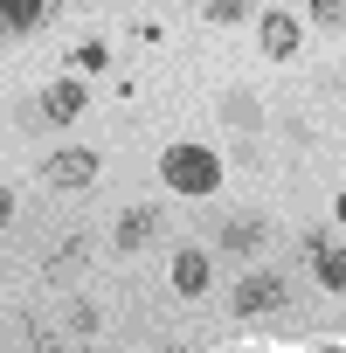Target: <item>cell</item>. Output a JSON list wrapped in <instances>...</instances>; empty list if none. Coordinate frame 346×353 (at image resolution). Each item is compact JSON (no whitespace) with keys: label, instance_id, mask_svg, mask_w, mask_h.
<instances>
[{"label":"cell","instance_id":"11","mask_svg":"<svg viewBox=\"0 0 346 353\" xmlns=\"http://www.w3.org/2000/svg\"><path fill=\"white\" fill-rule=\"evenodd\" d=\"M222 118H229V125H256L263 111H256V97H243V90H229V97H222Z\"/></svg>","mask_w":346,"mask_h":353},{"label":"cell","instance_id":"1","mask_svg":"<svg viewBox=\"0 0 346 353\" xmlns=\"http://www.w3.org/2000/svg\"><path fill=\"white\" fill-rule=\"evenodd\" d=\"M159 173H166L173 194H215L222 188V159L208 145H166L159 152Z\"/></svg>","mask_w":346,"mask_h":353},{"label":"cell","instance_id":"16","mask_svg":"<svg viewBox=\"0 0 346 353\" xmlns=\"http://www.w3.org/2000/svg\"><path fill=\"white\" fill-rule=\"evenodd\" d=\"M332 215H339V222H346V194H339V201H332Z\"/></svg>","mask_w":346,"mask_h":353},{"label":"cell","instance_id":"9","mask_svg":"<svg viewBox=\"0 0 346 353\" xmlns=\"http://www.w3.org/2000/svg\"><path fill=\"white\" fill-rule=\"evenodd\" d=\"M263 222L256 215H236V222H222V250H236V256H250V250H263Z\"/></svg>","mask_w":346,"mask_h":353},{"label":"cell","instance_id":"4","mask_svg":"<svg viewBox=\"0 0 346 353\" xmlns=\"http://www.w3.org/2000/svg\"><path fill=\"white\" fill-rule=\"evenodd\" d=\"M63 0H0V42H14V35H35L56 21Z\"/></svg>","mask_w":346,"mask_h":353},{"label":"cell","instance_id":"15","mask_svg":"<svg viewBox=\"0 0 346 353\" xmlns=\"http://www.w3.org/2000/svg\"><path fill=\"white\" fill-rule=\"evenodd\" d=\"M8 222H14V194H8V188H0V229H8Z\"/></svg>","mask_w":346,"mask_h":353},{"label":"cell","instance_id":"10","mask_svg":"<svg viewBox=\"0 0 346 353\" xmlns=\"http://www.w3.org/2000/svg\"><path fill=\"white\" fill-rule=\"evenodd\" d=\"M312 263H318V284H325V291H346V250H339V243H318Z\"/></svg>","mask_w":346,"mask_h":353},{"label":"cell","instance_id":"7","mask_svg":"<svg viewBox=\"0 0 346 353\" xmlns=\"http://www.w3.org/2000/svg\"><path fill=\"white\" fill-rule=\"evenodd\" d=\"M173 291H181V298H201V291H208V256H201V250H181V256H173Z\"/></svg>","mask_w":346,"mask_h":353},{"label":"cell","instance_id":"5","mask_svg":"<svg viewBox=\"0 0 346 353\" xmlns=\"http://www.w3.org/2000/svg\"><path fill=\"white\" fill-rule=\"evenodd\" d=\"M83 104H90V97H83V83H77V77H63V83H49V90H42L35 118H42V125H70Z\"/></svg>","mask_w":346,"mask_h":353},{"label":"cell","instance_id":"14","mask_svg":"<svg viewBox=\"0 0 346 353\" xmlns=\"http://www.w3.org/2000/svg\"><path fill=\"white\" fill-rule=\"evenodd\" d=\"M250 0H208V21H243Z\"/></svg>","mask_w":346,"mask_h":353},{"label":"cell","instance_id":"2","mask_svg":"<svg viewBox=\"0 0 346 353\" xmlns=\"http://www.w3.org/2000/svg\"><path fill=\"white\" fill-rule=\"evenodd\" d=\"M229 305H236V319H270V312L291 305V277H284V270H250Z\"/></svg>","mask_w":346,"mask_h":353},{"label":"cell","instance_id":"12","mask_svg":"<svg viewBox=\"0 0 346 353\" xmlns=\"http://www.w3.org/2000/svg\"><path fill=\"white\" fill-rule=\"evenodd\" d=\"M77 263H83V236H70V243H63V250L49 256V277H70Z\"/></svg>","mask_w":346,"mask_h":353},{"label":"cell","instance_id":"3","mask_svg":"<svg viewBox=\"0 0 346 353\" xmlns=\"http://www.w3.org/2000/svg\"><path fill=\"white\" fill-rule=\"evenodd\" d=\"M42 181H49V188H90V181H97V152H83V145L49 152V159H42Z\"/></svg>","mask_w":346,"mask_h":353},{"label":"cell","instance_id":"13","mask_svg":"<svg viewBox=\"0 0 346 353\" xmlns=\"http://www.w3.org/2000/svg\"><path fill=\"white\" fill-rule=\"evenodd\" d=\"M312 21L318 28H346V0H312Z\"/></svg>","mask_w":346,"mask_h":353},{"label":"cell","instance_id":"8","mask_svg":"<svg viewBox=\"0 0 346 353\" xmlns=\"http://www.w3.org/2000/svg\"><path fill=\"white\" fill-rule=\"evenodd\" d=\"M256 35H263V56H277V63H284V56H298V21H291V14H263V28H256Z\"/></svg>","mask_w":346,"mask_h":353},{"label":"cell","instance_id":"6","mask_svg":"<svg viewBox=\"0 0 346 353\" xmlns=\"http://www.w3.org/2000/svg\"><path fill=\"white\" fill-rule=\"evenodd\" d=\"M159 236V208H125L118 215V250H145Z\"/></svg>","mask_w":346,"mask_h":353}]
</instances>
